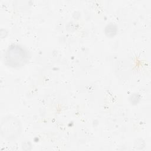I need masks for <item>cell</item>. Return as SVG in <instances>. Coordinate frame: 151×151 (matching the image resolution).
Returning <instances> with one entry per match:
<instances>
[{
  "label": "cell",
  "instance_id": "cell-1",
  "mask_svg": "<svg viewBox=\"0 0 151 151\" xmlns=\"http://www.w3.org/2000/svg\"><path fill=\"white\" fill-rule=\"evenodd\" d=\"M5 59L9 65L19 67L24 64L27 61V54L22 47L18 45H12L7 50Z\"/></svg>",
  "mask_w": 151,
  "mask_h": 151
},
{
  "label": "cell",
  "instance_id": "cell-2",
  "mask_svg": "<svg viewBox=\"0 0 151 151\" xmlns=\"http://www.w3.org/2000/svg\"><path fill=\"white\" fill-rule=\"evenodd\" d=\"M116 28L114 27V25H109L106 28V34L108 35H113L116 33Z\"/></svg>",
  "mask_w": 151,
  "mask_h": 151
}]
</instances>
